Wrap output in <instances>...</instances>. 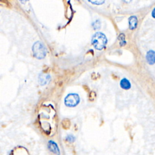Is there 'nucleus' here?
<instances>
[{"label": "nucleus", "mask_w": 155, "mask_h": 155, "mask_svg": "<svg viewBox=\"0 0 155 155\" xmlns=\"http://www.w3.org/2000/svg\"><path fill=\"white\" fill-rule=\"evenodd\" d=\"M48 148L50 150V151L54 153V154H59V150L58 147L54 142L52 140H50L48 143Z\"/></svg>", "instance_id": "obj_7"}, {"label": "nucleus", "mask_w": 155, "mask_h": 155, "mask_svg": "<svg viewBox=\"0 0 155 155\" xmlns=\"http://www.w3.org/2000/svg\"><path fill=\"white\" fill-rule=\"evenodd\" d=\"M19 1H20L22 3H24H24H25L28 0H19Z\"/></svg>", "instance_id": "obj_15"}, {"label": "nucleus", "mask_w": 155, "mask_h": 155, "mask_svg": "<svg viewBox=\"0 0 155 155\" xmlns=\"http://www.w3.org/2000/svg\"><path fill=\"white\" fill-rule=\"evenodd\" d=\"M50 81V76L48 74L42 73L39 75L38 81L40 85H44L48 84Z\"/></svg>", "instance_id": "obj_5"}, {"label": "nucleus", "mask_w": 155, "mask_h": 155, "mask_svg": "<svg viewBox=\"0 0 155 155\" xmlns=\"http://www.w3.org/2000/svg\"><path fill=\"white\" fill-rule=\"evenodd\" d=\"M146 60L148 64L153 65L155 64V51L153 50H150L147 51L145 56Z\"/></svg>", "instance_id": "obj_4"}, {"label": "nucleus", "mask_w": 155, "mask_h": 155, "mask_svg": "<svg viewBox=\"0 0 155 155\" xmlns=\"http://www.w3.org/2000/svg\"><path fill=\"white\" fill-rule=\"evenodd\" d=\"M151 16H152V17H153V18L155 19V8L153 10V11H152V12H151Z\"/></svg>", "instance_id": "obj_14"}, {"label": "nucleus", "mask_w": 155, "mask_h": 155, "mask_svg": "<svg viewBox=\"0 0 155 155\" xmlns=\"http://www.w3.org/2000/svg\"><path fill=\"white\" fill-rule=\"evenodd\" d=\"M80 101V98L78 94L75 93H71L68 94L64 100L65 104L70 107H73L77 105Z\"/></svg>", "instance_id": "obj_3"}, {"label": "nucleus", "mask_w": 155, "mask_h": 155, "mask_svg": "<svg viewBox=\"0 0 155 155\" xmlns=\"http://www.w3.org/2000/svg\"><path fill=\"white\" fill-rule=\"evenodd\" d=\"M124 2H127V3H128V2H130V1H131V0H123Z\"/></svg>", "instance_id": "obj_16"}, {"label": "nucleus", "mask_w": 155, "mask_h": 155, "mask_svg": "<svg viewBox=\"0 0 155 155\" xmlns=\"http://www.w3.org/2000/svg\"><path fill=\"white\" fill-rule=\"evenodd\" d=\"M91 43L96 49L101 50L105 47L107 43V39L104 33L97 32L93 36Z\"/></svg>", "instance_id": "obj_1"}, {"label": "nucleus", "mask_w": 155, "mask_h": 155, "mask_svg": "<svg viewBox=\"0 0 155 155\" xmlns=\"http://www.w3.org/2000/svg\"><path fill=\"white\" fill-rule=\"evenodd\" d=\"M138 24V21L137 18L135 16H131L128 19V24H129V28L130 30H134Z\"/></svg>", "instance_id": "obj_6"}, {"label": "nucleus", "mask_w": 155, "mask_h": 155, "mask_svg": "<svg viewBox=\"0 0 155 155\" xmlns=\"http://www.w3.org/2000/svg\"><path fill=\"white\" fill-rule=\"evenodd\" d=\"M88 1L90 2L95 5H101L105 2V0H88Z\"/></svg>", "instance_id": "obj_10"}, {"label": "nucleus", "mask_w": 155, "mask_h": 155, "mask_svg": "<svg viewBox=\"0 0 155 155\" xmlns=\"http://www.w3.org/2000/svg\"><path fill=\"white\" fill-rule=\"evenodd\" d=\"M33 53L34 56L38 59H43L47 54V50L44 44L38 41L34 44L32 48Z\"/></svg>", "instance_id": "obj_2"}, {"label": "nucleus", "mask_w": 155, "mask_h": 155, "mask_svg": "<svg viewBox=\"0 0 155 155\" xmlns=\"http://www.w3.org/2000/svg\"><path fill=\"white\" fill-rule=\"evenodd\" d=\"M93 28L94 29H98L100 28V26H101V24H100V22L99 21H96L93 24Z\"/></svg>", "instance_id": "obj_12"}, {"label": "nucleus", "mask_w": 155, "mask_h": 155, "mask_svg": "<svg viewBox=\"0 0 155 155\" xmlns=\"http://www.w3.org/2000/svg\"><path fill=\"white\" fill-rule=\"evenodd\" d=\"M70 122L68 120H64L62 122V127H64V128L67 129L70 127Z\"/></svg>", "instance_id": "obj_11"}, {"label": "nucleus", "mask_w": 155, "mask_h": 155, "mask_svg": "<svg viewBox=\"0 0 155 155\" xmlns=\"http://www.w3.org/2000/svg\"><path fill=\"white\" fill-rule=\"evenodd\" d=\"M119 40L120 41V46H124V45L126 44V41L125 40V35L124 33H120V35L118 37Z\"/></svg>", "instance_id": "obj_9"}, {"label": "nucleus", "mask_w": 155, "mask_h": 155, "mask_svg": "<svg viewBox=\"0 0 155 155\" xmlns=\"http://www.w3.org/2000/svg\"><path fill=\"white\" fill-rule=\"evenodd\" d=\"M120 86L122 89L129 90L131 87V84L128 79L124 78L120 81Z\"/></svg>", "instance_id": "obj_8"}, {"label": "nucleus", "mask_w": 155, "mask_h": 155, "mask_svg": "<svg viewBox=\"0 0 155 155\" xmlns=\"http://www.w3.org/2000/svg\"><path fill=\"white\" fill-rule=\"evenodd\" d=\"M66 139H67V141L70 142H74V141L75 137H74L73 135H68V136L66 137Z\"/></svg>", "instance_id": "obj_13"}]
</instances>
